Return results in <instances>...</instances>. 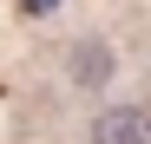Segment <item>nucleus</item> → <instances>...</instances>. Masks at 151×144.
Returning <instances> with one entry per match:
<instances>
[{"label": "nucleus", "mask_w": 151, "mask_h": 144, "mask_svg": "<svg viewBox=\"0 0 151 144\" xmlns=\"http://www.w3.org/2000/svg\"><path fill=\"white\" fill-rule=\"evenodd\" d=\"M92 144H151V111H145V105H112V111H99Z\"/></svg>", "instance_id": "f257e3e1"}, {"label": "nucleus", "mask_w": 151, "mask_h": 144, "mask_svg": "<svg viewBox=\"0 0 151 144\" xmlns=\"http://www.w3.org/2000/svg\"><path fill=\"white\" fill-rule=\"evenodd\" d=\"M20 7H27V13H53L59 0H20Z\"/></svg>", "instance_id": "7ed1b4c3"}, {"label": "nucleus", "mask_w": 151, "mask_h": 144, "mask_svg": "<svg viewBox=\"0 0 151 144\" xmlns=\"http://www.w3.org/2000/svg\"><path fill=\"white\" fill-rule=\"evenodd\" d=\"M72 79H79L86 92H99V85L112 79V46H99V39H86L79 53H72Z\"/></svg>", "instance_id": "f03ea898"}]
</instances>
